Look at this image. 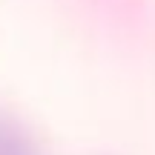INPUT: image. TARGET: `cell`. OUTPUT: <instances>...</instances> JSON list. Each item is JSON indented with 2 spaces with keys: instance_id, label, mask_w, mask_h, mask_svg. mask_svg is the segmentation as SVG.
<instances>
[{
  "instance_id": "1",
  "label": "cell",
  "mask_w": 155,
  "mask_h": 155,
  "mask_svg": "<svg viewBox=\"0 0 155 155\" xmlns=\"http://www.w3.org/2000/svg\"><path fill=\"white\" fill-rule=\"evenodd\" d=\"M0 155H43L38 141L9 115H0Z\"/></svg>"
}]
</instances>
